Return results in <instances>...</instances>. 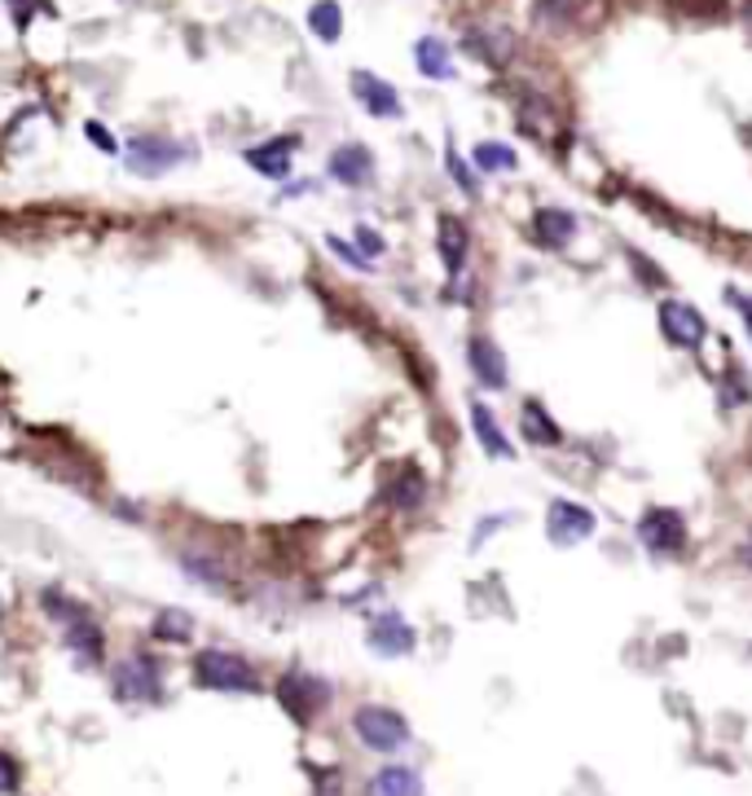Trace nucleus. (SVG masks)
Here are the masks:
<instances>
[{
	"mask_svg": "<svg viewBox=\"0 0 752 796\" xmlns=\"http://www.w3.org/2000/svg\"><path fill=\"white\" fill-rule=\"evenodd\" d=\"M18 762L9 757V753H0V793H18Z\"/></svg>",
	"mask_w": 752,
	"mask_h": 796,
	"instance_id": "34",
	"label": "nucleus"
},
{
	"mask_svg": "<svg viewBox=\"0 0 752 796\" xmlns=\"http://www.w3.org/2000/svg\"><path fill=\"white\" fill-rule=\"evenodd\" d=\"M594 528H599V519H594V510H590L586 502L555 497V502L546 506V537H550L555 546H577V541L594 537Z\"/></svg>",
	"mask_w": 752,
	"mask_h": 796,
	"instance_id": "9",
	"label": "nucleus"
},
{
	"mask_svg": "<svg viewBox=\"0 0 752 796\" xmlns=\"http://www.w3.org/2000/svg\"><path fill=\"white\" fill-rule=\"evenodd\" d=\"M581 9H586V0H533V13H537V22H546L550 31H563V26H572V22L581 18Z\"/></svg>",
	"mask_w": 752,
	"mask_h": 796,
	"instance_id": "27",
	"label": "nucleus"
},
{
	"mask_svg": "<svg viewBox=\"0 0 752 796\" xmlns=\"http://www.w3.org/2000/svg\"><path fill=\"white\" fill-rule=\"evenodd\" d=\"M383 502H387L391 510H418V506L427 502V475H422L413 462H405V466L391 471V480L383 484Z\"/></svg>",
	"mask_w": 752,
	"mask_h": 796,
	"instance_id": "20",
	"label": "nucleus"
},
{
	"mask_svg": "<svg viewBox=\"0 0 752 796\" xmlns=\"http://www.w3.org/2000/svg\"><path fill=\"white\" fill-rule=\"evenodd\" d=\"M735 559H740V568H744V572H752V533H749V537H744V541H740V550H735Z\"/></svg>",
	"mask_w": 752,
	"mask_h": 796,
	"instance_id": "35",
	"label": "nucleus"
},
{
	"mask_svg": "<svg viewBox=\"0 0 752 796\" xmlns=\"http://www.w3.org/2000/svg\"><path fill=\"white\" fill-rule=\"evenodd\" d=\"M296 150H300V137H291V132H287V137H269V141H260V146L247 150V163H251L260 176H269V181H287Z\"/></svg>",
	"mask_w": 752,
	"mask_h": 796,
	"instance_id": "17",
	"label": "nucleus"
},
{
	"mask_svg": "<svg viewBox=\"0 0 752 796\" xmlns=\"http://www.w3.org/2000/svg\"><path fill=\"white\" fill-rule=\"evenodd\" d=\"M462 49H466L471 57L488 62V66H506V62L515 57V35H511L502 22H475V26H466Z\"/></svg>",
	"mask_w": 752,
	"mask_h": 796,
	"instance_id": "11",
	"label": "nucleus"
},
{
	"mask_svg": "<svg viewBox=\"0 0 752 796\" xmlns=\"http://www.w3.org/2000/svg\"><path fill=\"white\" fill-rule=\"evenodd\" d=\"M466 370H471V379H475L480 388H488V392H502V388L511 384L506 353H502L497 340L484 335V331H475V335L466 340Z\"/></svg>",
	"mask_w": 752,
	"mask_h": 796,
	"instance_id": "10",
	"label": "nucleus"
},
{
	"mask_svg": "<svg viewBox=\"0 0 752 796\" xmlns=\"http://www.w3.org/2000/svg\"><path fill=\"white\" fill-rule=\"evenodd\" d=\"M190 159V146L185 141H172V137H163V132H141V137H132L128 141V150H123V168L132 172V176H146V181H154V176H168L176 163H185Z\"/></svg>",
	"mask_w": 752,
	"mask_h": 796,
	"instance_id": "5",
	"label": "nucleus"
},
{
	"mask_svg": "<svg viewBox=\"0 0 752 796\" xmlns=\"http://www.w3.org/2000/svg\"><path fill=\"white\" fill-rule=\"evenodd\" d=\"M727 304L744 318V335H749V344H752V295H744V291H735V287H731V291H727Z\"/></svg>",
	"mask_w": 752,
	"mask_h": 796,
	"instance_id": "33",
	"label": "nucleus"
},
{
	"mask_svg": "<svg viewBox=\"0 0 752 796\" xmlns=\"http://www.w3.org/2000/svg\"><path fill=\"white\" fill-rule=\"evenodd\" d=\"M181 568H185V577H190V581L212 585V590H225V581H229L225 563H221L212 550H181Z\"/></svg>",
	"mask_w": 752,
	"mask_h": 796,
	"instance_id": "23",
	"label": "nucleus"
},
{
	"mask_svg": "<svg viewBox=\"0 0 752 796\" xmlns=\"http://www.w3.org/2000/svg\"><path fill=\"white\" fill-rule=\"evenodd\" d=\"M744 13H749V22H752V0H749V4H744Z\"/></svg>",
	"mask_w": 752,
	"mask_h": 796,
	"instance_id": "36",
	"label": "nucleus"
},
{
	"mask_svg": "<svg viewBox=\"0 0 752 796\" xmlns=\"http://www.w3.org/2000/svg\"><path fill=\"white\" fill-rule=\"evenodd\" d=\"M331 700H335V691H331V682L318 678V674L287 669V674L278 678V704H282L300 727H309L318 713H326Z\"/></svg>",
	"mask_w": 752,
	"mask_h": 796,
	"instance_id": "6",
	"label": "nucleus"
},
{
	"mask_svg": "<svg viewBox=\"0 0 752 796\" xmlns=\"http://www.w3.org/2000/svg\"><path fill=\"white\" fill-rule=\"evenodd\" d=\"M353 97L366 106V115H375V119H400V93L375 75V71H353Z\"/></svg>",
	"mask_w": 752,
	"mask_h": 796,
	"instance_id": "15",
	"label": "nucleus"
},
{
	"mask_svg": "<svg viewBox=\"0 0 752 796\" xmlns=\"http://www.w3.org/2000/svg\"><path fill=\"white\" fill-rule=\"evenodd\" d=\"M656 322H660V335H665L674 348H683V353H700L705 340H709L705 313H700L696 304H687V300H660Z\"/></svg>",
	"mask_w": 752,
	"mask_h": 796,
	"instance_id": "8",
	"label": "nucleus"
},
{
	"mask_svg": "<svg viewBox=\"0 0 752 796\" xmlns=\"http://www.w3.org/2000/svg\"><path fill=\"white\" fill-rule=\"evenodd\" d=\"M519 435H524V444H533V449H559V444L568 440L563 427L555 422V413L537 397H528L519 405Z\"/></svg>",
	"mask_w": 752,
	"mask_h": 796,
	"instance_id": "16",
	"label": "nucleus"
},
{
	"mask_svg": "<svg viewBox=\"0 0 752 796\" xmlns=\"http://www.w3.org/2000/svg\"><path fill=\"white\" fill-rule=\"evenodd\" d=\"M353 243H357V251H362L366 260H375V256H383V251H387V243H383V234H378V229H370V225H357V234H353Z\"/></svg>",
	"mask_w": 752,
	"mask_h": 796,
	"instance_id": "29",
	"label": "nucleus"
},
{
	"mask_svg": "<svg viewBox=\"0 0 752 796\" xmlns=\"http://www.w3.org/2000/svg\"><path fill=\"white\" fill-rule=\"evenodd\" d=\"M471 159L480 172H515L519 168V154L506 146V141H475L471 146Z\"/></svg>",
	"mask_w": 752,
	"mask_h": 796,
	"instance_id": "26",
	"label": "nucleus"
},
{
	"mask_svg": "<svg viewBox=\"0 0 752 796\" xmlns=\"http://www.w3.org/2000/svg\"><path fill=\"white\" fill-rule=\"evenodd\" d=\"M309 31L322 40V44H335L344 35V9L340 0H313L309 9Z\"/></svg>",
	"mask_w": 752,
	"mask_h": 796,
	"instance_id": "24",
	"label": "nucleus"
},
{
	"mask_svg": "<svg viewBox=\"0 0 752 796\" xmlns=\"http://www.w3.org/2000/svg\"><path fill=\"white\" fill-rule=\"evenodd\" d=\"M634 537L647 555L656 559H678L687 555V541H691V528H687V515L678 506H647L634 524Z\"/></svg>",
	"mask_w": 752,
	"mask_h": 796,
	"instance_id": "3",
	"label": "nucleus"
},
{
	"mask_svg": "<svg viewBox=\"0 0 752 796\" xmlns=\"http://www.w3.org/2000/svg\"><path fill=\"white\" fill-rule=\"evenodd\" d=\"M422 775L413 766H383L370 775L366 784V796H422Z\"/></svg>",
	"mask_w": 752,
	"mask_h": 796,
	"instance_id": "21",
	"label": "nucleus"
},
{
	"mask_svg": "<svg viewBox=\"0 0 752 796\" xmlns=\"http://www.w3.org/2000/svg\"><path fill=\"white\" fill-rule=\"evenodd\" d=\"M150 634L159 638V643H190L194 638V616L190 612H181V607H163L159 616H154V625H150Z\"/></svg>",
	"mask_w": 752,
	"mask_h": 796,
	"instance_id": "25",
	"label": "nucleus"
},
{
	"mask_svg": "<svg viewBox=\"0 0 752 796\" xmlns=\"http://www.w3.org/2000/svg\"><path fill=\"white\" fill-rule=\"evenodd\" d=\"M326 247H331V251H335L344 265H353V269H370V260H366V256H362L353 243H344V238H335V234H331V238H326Z\"/></svg>",
	"mask_w": 752,
	"mask_h": 796,
	"instance_id": "32",
	"label": "nucleus"
},
{
	"mask_svg": "<svg viewBox=\"0 0 752 796\" xmlns=\"http://www.w3.org/2000/svg\"><path fill=\"white\" fill-rule=\"evenodd\" d=\"M722 392H727L731 405H744V400H752V384H744V379H740V370L731 366V370L722 375Z\"/></svg>",
	"mask_w": 752,
	"mask_h": 796,
	"instance_id": "31",
	"label": "nucleus"
},
{
	"mask_svg": "<svg viewBox=\"0 0 752 796\" xmlns=\"http://www.w3.org/2000/svg\"><path fill=\"white\" fill-rule=\"evenodd\" d=\"M326 172H331L340 185L362 190V185L375 181V154H370V146H362V141H344L340 150H331Z\"/></svg>",
	"mask_w": 752,
	"mask_h": 796,
	"instance_id": "12",
	"label": "nucleus"
},
{
	"mask_svg": "<svg viewBox=\"0 0 752 796\" xmlns=\"http://www.w3.org/2000/svg\"><path fill=\"white\" fill-rule=\"evenodd\" d=\"M444 172L453 176V185H458L462 194H471V198H480V176H475V172H471V168L462 163V154L453 150V141L444 146Z\"/></svg>",
	"mask_w": 752,
	"mask_h": 796,
	"instance_id": "28",
	"label": "nucleus"
},
{
	"mask_svg": "<svg viewBox=\"0 0 752 796\" xmlns=\"http://www.w3.org/2000/svg\"><path fill=\"white\" fill-rule=\"evenodd\" d=\"M366 643H370V652H375V656L396 660V656H409V652L418 647V634H413V625H409L400 612H383L375 625H370Z\"/></svg>",
	"mask_w": 752,
	"mask_h": 796,
	"instance_id": "14",
	"label": "nucleus"
},
{
	"mask_svg": "<svg viewBox=\"0 0 752 796\" xmlns=\"http://www.w3.org/2000/svg\"><path fill=\"white\" fill-rule=\"evenodd\" d=\"M471 435H475V444L484 449V458H493V462H515V458H519V449L511 444V435L502 431L497 413H493L484 400H471Z\"/></svg>",
	"mask_w": 752,
	"mask_h": 796,
	"instance_id": "13",
	"label": "nucleus"
},
{
	"mask_svg": "<svg viewBox=\"0 0 752 796\" xmlns=\"http://www.w3.org/2000/svg\"><path fill=\"white\" fill-rule=\"evenodd\" d=\"M194 682L207 691H225V696H256L260 691L256 665L238 652H225V647H207L194 656Z\"/></svg>",
	"mask_w": 752,
	"mask_h": 796,
	"instance_id": "2",
	"label": "nucleus"
},
{
	"mask_svg": "<svg viewBox=\"0 0 752 796\" xmlns=\"http://www.w3.org/2000/svg\"><path fill=\"white\" fill-rule=\"evenodd\" d=\"M110 691L123 704H159L163 700V669H159V660L146 656V652L123 656L110 669Z\"/></svg>",
	"mask_w": 752,
	"mask_h": 796,
	"instance_id": "4",
	"label": "nucleus"
},
{
	"mask_svg": "<svg viewBox=\"0 0 752 796\" xmlns=\"http://www.w3.org/2000/svg\"><path fill=\"white\" fill-rule=\"evenodd\" d=\"M40 603H44V612L62 625L66 652H71L84 669H93V665H101V660H106V630L97 625V616H93L79 599H71V594H62L57 585H49V590L40 594Z\"/></svg>",
	"mask_w": 752,
	"mask_h": 796,
	"instance_id": "1",
	"label": "nucleus"
},
{
	"mask_svg": "<svg viewBox=\"0 0 752 796\" xmlns=\"http://www.w3.org/2000/svg\"><path fill=\"white\" fill-rule=\"evenodd\" d=\"M353 735H357L370 753L391 757V753H400V749L409 744V722H405L396 709H387V704H362V709L353 713Z\"/></svg>",
	"mask_w": 752,
	"mask_h": 796,
	"instance_id": "7",
	"label": "nucleus"
},
{
	"mask_svg": "<svg viewBox=\"0 0 752 796\" xmlns=\"http://www.w3.org/2000/svg\"><path fill=\"white\" fill-rule=\"evenodd\" d=\"M413 66H418V75H427V79H453V71H458L449 44L436 40V35H422V40L413 44Z\"/></svg>",
	"mask_w": 752,
	"mask_h": 796,
	"instance_id": "22",
	"label": "nucleus"
},
{
	"mask_svg": "<svg viewBox=\"0 0 752 796\" xmlns=\"http://www.w3.org/2000/svg\"><path fill=\"white\" fill-rule=\"evenodd\" d=\"M84 137H88V141H93V146H97L101 154H119V141H115V132H110L106 123L88 119V123H84Z\"/></svg>",
	"mask_w": 752,
	"mask_h": 796,
	"instance_id": "30",
	"label": "nucleus"
},
{
	"mask_svg": "<svg viewBox=\"0 0 752 796\" xmlns=\"http://www.w3.org/2000/svg\"><path fill=\"white\" fill-rule=\"evenodd\" d=\"M533 238L546 251H563L577 238V216L568 207H537L533 212Z\"/></svg>",
	"mask_w": 752,
	"mask_h": 796,
	"instance_id": "19",
	"label": "nucleus"
},
{
	"mask_svg": "<svg viewBox=\"0 0 752 796\" xmlns=\"http://www.w3.org/2000/svg\"><path fill=\"white\" fill-rule=\"evenodd\" d=\"M436 251H440V265H444L449 278H458L466 256H471V229L458 216H449V212L436 220Z\"/></svg>",
	"mask_w": 752,
	"mask_h": 796,
	"instance_id": "18",
	"label": "nucleus"
}]
</instances>
